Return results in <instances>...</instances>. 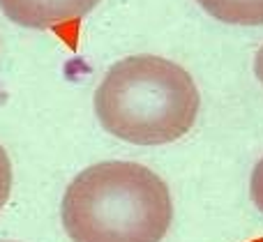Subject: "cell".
I'll return each mask as SVG.
<instances>
[{
	"mask_svg": "<svg viewBox=\"0 0 263 242\" xmlns=\"http://www.w3.org/2000/svg\"><path fill=\"white\" fill-rule=\"evenodd\" d=\"M171 217L164 180L134 162L83 169L62 196V226L72 242H162Z\"/></svg>",
	"mask_w": 263,
	"mask_h": 242,
	"instance_id": "6da1fadb",
	"label": "cell"
},
{
	"mask_svg": "<svg viewBox=\"0 0 263 242\" xmlns=\"http://www.w3.org/2000/svg\"><path fill=\"white\" fill-rule=\"evenodd\" d=\"M196 83L159 55H129L111 67L95 93V113L109 134L137 145L178 141L199 116Z\"/></svg>",
	"mask_w": 263,
	"mask_h": 242,
	"instance_id": "7a4b0ae2",
	"label": "cell"
},
{
	"mask_svg": "<svg viewBox=\"0 0 263 242\" xmlns=\"http://www.w3.org/2000/svg\"><path fill=\"white\" fill-rule=\"evenodd\" d=\"M99 0H0V10L10 21L23 28L49 30L60 23L79 21Z\"/></svg>",
	"mask_w": 263,
	"mask_h": 242,
	"instance_id": "3957f363",
	"label": "cell"
},
{
	"mask_svg": "<svg viewBox=\"0 0 263 242\" xmlns=\"http://www.w3.org/2000/svg\"><path fill=\"white\" fill-rule=\"evenodd\" d=\"M210 17L238 26H263V0H199Z\"/></svg>",
	"mask_w": 263,
	"mask_h": 242,
	"instance_id": "277c9868",
	"label": "cell"
},
{
	"mask_svg": "<svg viewBox=\"0 0 263 242\" xmlns=\"http://www.w3.org/2000/svg\"><path fill=\"white\" fill-rule=\"evenodd\" d=\"M10 192H12V164H10V157H7L5 148L0 145V210L7 203Z\"/></svg>",
	"mask_w": 263,
	"mask_h": 242,
	"instance_id": "5b68a950",
	"label": "cell"
},
{
	"mask_svg": "<svg viewBox=\"0 0 263 242\" xmlns=\"http://www.w3.org/2000/svg\"><path fill=\"white\" fill-rule=\"evenodd\" d=\"M249 192H252V201L256 203V208L263 212V159L254 166L252 180H249Z\"/></svg>",
	"mask_w": 263,
	"mask_h": 242,
	"instance_id": "8992f818",
	"label": "cell"
},
{
	"mask_svg": "<svg viewBox=\"0 0 263 242\" xmlns=\"http://www.w3.org/2000/svg\"><path fill=\"white\" fill-rule=\"evenodd\" d=\"M254 72H256L258 81L263 83V46H261V49H258V53H256V60H254Z\"/></svg>",
	"mask_w": 263,
	"mask_h": 242,
	"instance_id": "52a82bcc",
	"label": "cell"
}]
</instances>
